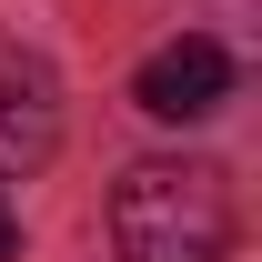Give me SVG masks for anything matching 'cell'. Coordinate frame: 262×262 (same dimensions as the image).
I'll list each match as a JSON object with an SVG mask.
<instances>
[{"label": "cell", "instance_id": "6da1fadb", "mask_svg": "<svg viewBox=\"0 0 262 262\" xmlns=\"http://www.w3.org/2000/svg\"><path fill=\"white\" fill-rule=\"evenodd\" d=\"M111 242L121 262H222L232 252V192L212 162H131L111 182Z\"/></svg>", "mask_w": 262, "mask_h": 262}, {"label": "cell", "instance_id": "7a4b0ae2", "mask_svg": "<svg viewBox=\"0 0 262 262\" xmlns=\"http://www.w3.org/2000/svg\"><path fill=\"white\" fill-rule=\"evenodd\" d=\"M61 151V71L40 51H0V182H31Z\"/></svg>", "mask_w": 262, "mask_h": 262}, {"label": "cell", "instance_id": "3957f363", "mask_svg": "<svg viewBox=\"0 0 262 262\" xmlns=\"http://www.w3.org/2000/svg\"><path fill=\"white\" fill-rule=\"evenodd\" d=\"M131 101L151 111V121H202V111H222L232 101V51L222 40H162L151 61L131 71Z\"/></svg>", "mask_w": 262, "mask_h": 262}, {"label": "cell", "instance_id": "277c9868", "mask_svg": "<svg viewBox=\"0 0 262 262\" xmlns=\"http://www.w3.org/2000/svg\"><path fill=\"white\" fill-rule=\"evenodd\" d=\"M10 252H20V222H10V212H0V262H10Z\"/></svg>", "mask_w": 262, "mask_h": 262}]
</instances>
